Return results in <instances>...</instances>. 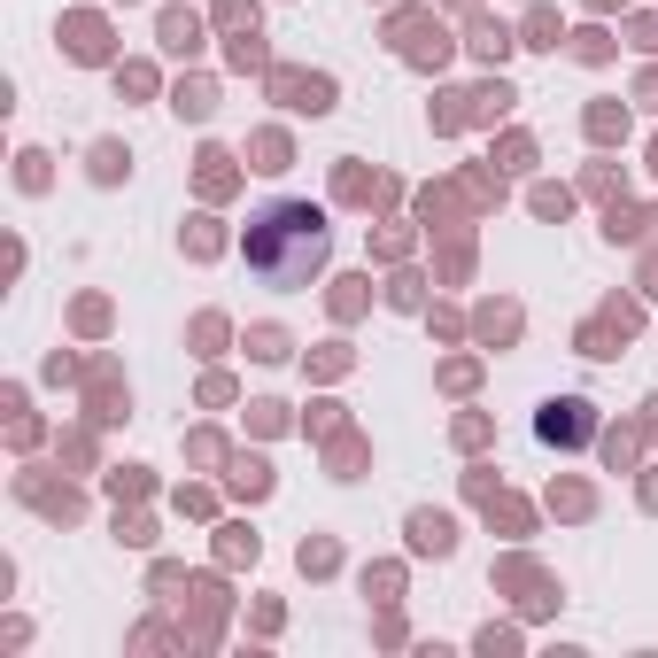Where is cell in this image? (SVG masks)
Wrapping results in <instances>:
<instances>
[{
  "label": "cell",
  "mask_w": 658,
  "mask_h": 658,
  "mask_svg": "<svg viewBox=\"0 0 658 658\" xmlns=\"http://www.w3.org/2000/svg\"><path fill=\"white\" fill-rule=\"evenodd\" d=\"M240 256L279 295L310 287L326 271V210L318 202H264V210L248 217V233H240Z\"/></svg>",
  "instance_id": "cell-1"
},
{
  "label": "cell",
  "mask_w": 658,
  "mask_h": 658,
  "mask_svg": "<svg viewBox=\"0 0 658 658\" xmlns=\"http://www.w3.org/2000/svg\"><path fill=\"white\" fill-rule=\"evenodd\" d=\"M535 434H542V442H558V449H573V442H589V434H597V419H589V403H581V395H558V403H542Z\"/></svg>",
  "instance_id": "cell-2"
},
{
  "label": "cell",
  "mask_w": 658,
  "mask_h": 658,
  "mask_svg": "<svg viewBox=\"0 0 658 658\" xmlns=\"http://www.w3.org/2000/svg\"><path fill=\"white\" fill-rule=\"evenodd\" d=\"M403 535H411L419 558H449V550H457V519H449V511H411Z\"/></svg>",
  "instance_id": "cell-3"
},
{
  "label": "cell",
  "mask_w": 658,
  "mask_h": 658,
  "mask_svg": "<svg viewBox=\"0 0 658 658\" xmlns=\"http://www.w3.org/2000/svg\"><path fill=\"white\" fill-rule=\"evenodd\" d=\"M62 47H70V62H101V55H109L101 16H62Z\"/></svg>",
  "instance_id": "cell-4"
},
{
  "label": "cell",
  "mask_w": 658,
  "mask_h": 658,
  "mask_svg": "<svg viewBox=\"0 0 658 658\" xmlns=\"http://www.w3.org/2000/svg\"><path fill=\"white\" fill-rule=\"evenodd\" d=\"M163 47H171V55H194V47H202V16H194V8H163Z\"/></svg>",
  "instance_id": "cell-5"
},
{
  "label": "cell",
  "mask_w": 658,
  "mask_h": 658,
  "mask_svg": "<svg viewBox=\"0 0 658 658\" xmlns=\"http://www.w3.org/2000/svg\"><path fill=\"white\" fill-rule=\"evenodd\" d=\"M225 480H233V496H248V504H264V496H271V465H264V457H233V473H225Z\"/></svg>",
  "instance_id": "cell-6"
},
{
  "label": "cell",
  "mask_w": 658,
  "mask_h": 658,
  "mask_svg": "<svg viewBox=\"0 0 658 658\" xmlns=\"http://www.w3.org/2000/svg\"><path fill=\"white\" fill-rule=\"evenodd\" d=\"M256 527H217V566H256Z\"/></svg>",
  "instance_id": "cell-7"
},
{
  "label": "cell",
  "mask_w": 658,
  "mask_h": 658,
  "mask_svg": "<svg viewBox=\"0 0 658 658\" xmlns=\"http://www.w3.org/2000/svg\"><path fill=\"white\" fill-rule=\"evenodd\" d=\"M473 333H480V341H496V349H504L511 333H519V310H511V302H480V318H473Z\"/></svg>",
  "instance_id": "cell-8"
},
{
  "label": "cell",
  "mask_w": 658,
  "mask_h": 658,
  "mask_svg": "<svg viewBox=\"0 0 658 658\" xmlns=\"http://www.w3.org/2000/svg\"><path fill=\"white\" fill-rule=\"evenodd\" d=\"M171 109H179V117H194V124H202V117H210V109H217V86H210V78H179V93H171Z\"/></svg>",
  "instance_id": "cell-9"
},
{
  "label": "cell",
  "mask_w": 658,
  "mask_h": 658,
  "mask_svg": "<svg viewBox=\"0 0 658 658\" xmlns=\"http://www.w3.org/2000/svg\"><path fill=\"white\" fill-rule=\"evenodd\" d=\"M295 558H302V573L318 581V573H333V566H341V542H333V535H302V550H295Z\"/></svg>",
  "instance_id": "cell-10"
},
{
  "label": "cell",
  "mask_w": 658,
  "mask_h": 658,
  "mask_svg": "<svg viewBox=\"0 0 658 658\" xmlns=\"http://www.w3.org/2000/svg\"><path fill=\"white\" fill-rule=\"evenodd\" d=\"M488 527H504V535H527V527H535V511L519 504V496H488Z\"/></svg>",
  "instance_id": "cell-11"
},
{
  "label": "cell",
  "mask_w": 658,
  "mask_h": 658,
  "mask_svg": "<svg viewBox=\"0 0 658 658\" xmlns=\"http://www.w3.org/2000/svg\"><path fill=\"white\" fill-rule=\"evenodd\" d=\"M124 171H132V148H124V140H101V148H93V179H101V186H117Z\"/></svg>",
  "instance_id": "cell-12"
},
{
  "label": "cell",
  "mask_w": 658,
  "mask_h": 658,
  "mask_svg": "<svg viewBox=\"0 0 658 658\" xmlns=\"http://www.w3.org/2000/svg\"><path fill=\"white\" fill-rule=\"evenodd\" d=\"M364 597L372 604H403V566H364Z\"/></svg>",
  "instance_id": "cell-13"
},
{
  "label": "cell",
  "mask_w": 658,
  "mask_h": 658,
  "mask_svg": "<svg viewBox=\"0 0 658 658\" xmlns=\"http://www.w3.org/2000/svg\"><path fill=\"white\" fill-rule=\"evenodd\" d=\"M473 55H480V62H504V55H511V31H504V24H473Z\"/></svg>",
  "instance_id": "cell-14"
},
{
  "label": "cell",
  "mask_w": 658,
  "mask_h": 658,
  "mask_svg": "<svg viewBox=\"0 0 658 658\" xmlns=\"http://www.w3.org/2000/svg\"><path fill=\"white\" fill-rule=\"evenodd\" d=\"M620 132H628V109L597 101V109H589V140H620Z\"/></svg>",
  "instance_id": "cell-15"
},
{
  "label": "cell",
  "mask_w": 658,
  "mask_h": 658,
  "mask_svg": "<svg viewBox=\"0 0 658 658\" xmlns=\"http://www.w3.org/2000/svg\"><path fill=\"white\" fill-rule=\"evenodd\" d=\"M589 504H597V496H589L581 480H566V488H550V511H566V519H589Z\"/></svg>",
  "instance_id": "cell-16"
},
{
  "label": "cell",
  "mask_w": 658,
  "mask_h": 658,
  "mask_svg": "<svg viewBox=\"0 0 658 658\" xmlns=\"http://www.w3.org/2000/svg\"><path fill=\"white\" fill-rule=\"evenodd\" d=\"M248 357H256V364H279V357H287V333H279V326H256V333H248Z\"/></svg>",
  "instance_id": "cell-17"
},
{
  "label": "cell",
  "mask_w": 658,
  "mask_h": 658,
  "mask_svg": "<svg viewBox=\"0 0 658 658\" xmlns=\"http://www.w3.org/2000/svg\"><path fill=\"white\" fill-rule=\"evenodd\" d=\"M202 186H210V194L233 186V155H225V148H202Z\"/></svg>",
  "instance_id": "cell-18"
},
{
  "label": "cell",
  "mask_w": 658,
  "mask_h": 658,
  "mask_svg": "<svg viewBox=\"0 0 658 658\" xmlns=\"http://www.w3.org/2000/svg\"><path fill=\"white\" fill-rule=\"evenodd\" d=\"M604 457H612V473H628V465H635V434H628V426L604 434Z\"/></svg>",
  "instance_id": "cell-19"
},
{
  "label": "cell",
  "mask_w": 658,
  "mask_h": 658,
  "mask_svg": "<svg viewBox=\"0 0 658 658\" xmlns=\"http://www.w3.org/2000/svg\"><path fill=\"white\" fill-rule=\"evenodd\" d=\"M109 496H148V473H140V465H117V473H109Z\"/></svg>",
  "instance_id": "cell-20"
},
{
  "label": "cell",
  "mask_w": 658,
  "mask_h": 658,
  "mask_svg": "<svg viewBox=\"0 0 658 658\" xmlns=\"http://www.w3.org/2000/svg\"><path fill=\"white\" fill-rule=\"evenodd\" d=\"M117 542H132V550H148V542H155V519H140V511L124 519V511H117Z\"/></svg>",
  "instance_id": "cell-21"
},
{
  "label": "cell",
  "mask_w": 658,
  "mask_h": 658,
  "mask_svg": "<svg viewBox=\"0 0 658 658\" xmlns=\"http://www.w3.org/2000/svg\"><path fill=\"white\" fill-rule=\"evenodd\" d=\"M217 24H233V31H256V0H217Z\"/></svg>",
  "instance_id": "cell-22"
},
{
  "label": "cell",
  "mask_w": 658,
  "mask_h": 658,
  "mask_svg": "<svg viewBox=\"0 0 658 658\" xmlns=\"http://www.w3.org/2000/svg\"><path fill=\"white\" fill-rule=\"evenodd\" d=\"M527 47H558V16H550V8L527 16Z\"/></svg>",
  "instance_id": "cell-23"
},
{
  "label": "cell",
  "mask_w": 658,
  "mask_h": 658,
  "mask_svg": "<svg viewBox=\"0 0 658 658\" xmlns=\"http://www.w3.org/2000/svg\"><path fill=\"white\" fill-rule=\"evenodd\" d=\"M256 171H287V140H279V132L256 140Z\"/></svg>",
  "instance_id": "cell-24"
},
{
  "label": "cell",
  "mask_w": 658,
  "mask_h": 658,
  "mask_svg": "<svg viewBox=\"0 0 658 658\" xmlns=\"http://www.w3.org/2000/svg\"><path fill=\"white\" fill-rule=\"evenodd\" d=\"M186 248H194V256H217V248H225V233H217L210 217H194V233H186Z\"/></svg>",
  "instance_id": "cell-25"
},
{
  "label": "cell",
  "mask_w": 658,
  "mask_h": 658,
  "mask_svg": "<svg viewBox=\"0 0 658 658\" xmlns=\"http://www.w3.org/2000/svg\"><path fill=\"white\" fill-rule=\"evenodd\" d=\"M573 55H581V62H604V55H612V39H604V31H573Z\"/></svg>",
  "instance_id": "cell-26"
},
{
  "label": "cell",
  "mask_w": 658,
  "mask_h": 658,
  "mask_svg": "<svg viewBox=\"0 0 658 658\" xmlns=\"http://www.w3.org/2000/svg\"><path fill=\"white\" fill-rule=\"evenodd\" d=\"M117 86H124V93H148V86H155V70H148V62H124Z\"/></svg>",
  "instance_id": "cell-27"
},
{
  "label": "cell",
  "mask_w": 658,
  "mask_h": 658,
  "mask_svg": "<svg viewBox=\"0 0 658 658\" xmlns=\"http://www.w3.org/2000/svg\"><path fill=\"white\" fill-rule=\"evenodd\" d=\"M473 101H480L473 117H504V109H511V93H504V86H480V93H473Z\"/></svg>",
  "instance_id": "cell-28"
},
{
  "label": "cell",
  "mask_w": 658,
  "mask_h": 658,
  "mask_svg": "<svg viewBox=\"0 0 658 658\" xmlns=\"http://www.w3.org/2000/svg\"><path fill=\"white\" fill-rule=\"evenodd\" d=\"M566 202H573L566 186H535V210H542V217H566Z\"/></svg>",
  "instance_id": "cell-29"
},
{
  "label": "cell",
  "mask_w": 658,
  "mask_h": 658,
  "mask_svg": "<svg viewBox=\"0 0 658 658\" xmlns=\"http://www.w3.org/2000/svg\"><path fill=\"white\" fill-rule=\"evenodd\" d=\"M248 411H256V434H279V426H287V403H248Z\"/></svg>",
  "instance_id": "cell-30"
},
{
  "label": "cell",
  "mask_w": 658,
  "mask_h": 658,
  "mask_svg": "<svg viewBox=\"0 0 658 658\" xmlns=\"http://www.w3.org/2000/svg\"><path fill=\"white\" fill-rule=\"evenodd\" d=\"M364 194H372V179H364L357 163H349V171H341V202H364Z\"/></svg>",
  "instance_id": "cell-31"
},
{
  "label": "cell",
  "mask_w": 658,
  "mask_h": 658,
  "mask_svg": "<svg viewBox=\"0 0 658 658\" xmlns=\"http://www.w3.org/2000/svg\"><path fill=\"white\" fill-rule=\"evenodd\" d=\"M194 341H202V357H210L217 341H225V318H194Z\"/></svg>",
  "instance_id": "cell-32"
},
{
  "label": "cell",
  "mask_w": 658,
  "mask_h": 658,
  "mask_svg": "<svg viewBox=\"0 0 658 658\" xmlns=\"http://www.w3.org/2000/svg\"><path fill=\"white\" fill-rule=\"evenodd\" d=\"M643 434H651V442H658V395H651V403H643Z\"/></svg>",
  "instance_id": "cell-33"
},
{
  "label": "cell",
  "mask_w": 658,
  "mask_h": 658,
  "mask_svg": "<svg viewBox=\"0 0 658 658\" xmlns=\"http://www.w3.org/2000/svg\"><path fill=\"white\" fill-rule=\"evenodd\" d=\"M643 101H651V109H658V70H651V78H643Z\"/></svg>",
  "instance_id": "cell-34"
},
{
  "label": "cell",
  "mask_w": 658,
  "mask_h": 658,
  "mask_svg": "<svg viewBox=\"0 0 658 658\" xmlns=\"http://www.w3.org/2000/svg\"><path fill=\"white\" fill-rule=\"evenodd\" d=\"M643 504H651V511H658V480H643Z\"/></svg>",
  "instance_id": "cell-35"
},
{
  "label": "cell",
  "mask_w": 658,
  "mask_h": 658,
  "mask_svg": "<svg viewBox=\"0 0 658 658\" xmlns=\"http://www.w3.org/2000/svg\"><path fill=\"white\" fill-rule=\"evenodd\" d=\"M651 171H658V148H651Z\"/></svg>",
  "instance_id": "cell-36"
}]
</instances>
